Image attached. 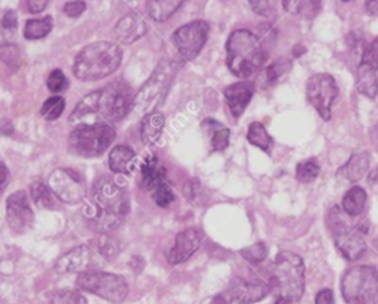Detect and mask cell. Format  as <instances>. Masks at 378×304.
<instances>
[{
    "label": "cell",
    "instance_id": "6da1fadb",
    "mask_svg": "<svg viewBox=\"0 0 378 304\" xmlns=\"http://www.w3.org/2000/svg\"><path fill=\"white\" fill-rule=\"evenodd\" d=\"M132 103L130 88L123 82H115L85 96L74 108L68 123L73 129L110 125L126 117L132 110Z\"/></svg>",
    "mask_w": 378,
    "mask_h": 304
},
{
    "label": "cell",
    "instance_id": "7a4b0ae2",
    "mask_svg": "<svg viewBox=\"0 0 378 304\" xmlns=\"http://www.w3.org/2000/svg\"><path fill=\"white\" fill-rule=\"evenodd\" d=\"M127 213L129 201L125 191L108 177L98 180L85 210L92 228L101 234H110L122 225Z\"/></svg>",
    "mask_w": 378,
    "mask_h": 304
},
{
    "label": "cell",
    "instance_id": "3957f363",
    "mask_svg": "<svg viewBox=\"0 0 378 304\" xmlns=\"http://www.w3.org/2000/svg\"><path fill=\"white\" fill-rule=\"evenodd\" d=\"M268 53L258 37L247 28L231 33L226 42V65L238 78H248L266 63Z\"/></svg>",
    "mask_w": 378,
    "mask_h": 304
},
{
    "label": "cell",
    "instance_id": "277c9868",
    "mask_svg": "<svg viewBox=\"0 0 378 304\" xmlns=\"http://www.w3.org/2000/svg\"><path fill=\"white\" fill-rule=\"evenodd\" d=\"M122 56L120 46L99 40L78 52L74 61V74L85 82L105 78L120 67Z\"/></svg>",
    "mask_w": 378,
    "mask_h": 304
},
{
    "label": "cell",
    "instance_id": "5b68a950",
    "mask_svg": "<svg viewBox=\"0 0 378 304\" xmlns=\"http://www.w3.org/2000/svg\"><path fill=\"white\" fill-rule=\"evenodd\" d=\"M269 290L290 303L300 300L305 294V263L293 251L278 253L273 261Z\"/></svg>",
    "mask_w": 378,
    "mask_h": 304
},
{
    "label": "cell",
    "instance_id": "8992f818",
    "mask_svg": "<svg viewBox=\"0 0 378 304\" xmlns=\"http://www.w3.org/2000/svg\"><path fill=\"white\" fill-rule=\"evenodd\" d=\"M179 65H181V63L163 59L162 63L155 67L144 86L133 96L130 111L141 117L154 112V108L163 99L170 83L173 82V77L179 70Z\"/></svg>",
    "mask_w": 378,
    "mask_h": 304
},
{
    "label": "cell",
    "instance_id": "52a82bcc",
    "mask_svg": "<svg viewBox=\"0 0 378 304\" xmlns=\"http://www.w3.org/2000/svg\"><path fill=\"white\" fill-rule=\"evenodd\" d=\"M342 294L349 304L378 303V272L372 266H355L342 278Z\"/></svg>",
    "mask_w": 378,
    "mask_h": 304
},
{
    "label": "cell",
    "instance_id": "ba28073f",
    "mask_svg": "<svg viewBox=\"0 0 378 304\" xmlns=\"http://www.w3.org/2000/svg\"><path fill=\"white\" fill-rule=\"evenodd\" d=\"M115 139V129L111 125H98L73 129L68 136L70 151L85 157L95 158L103 155Z\"/></svg>",
    "mask_w": 378,
    "mask_h": 304
},
{
    "label": "cell",
    "instance_id": "9c48e42d",
    "mask_svg": "<svg viewBox=\"0 0 378 304\" xmlns=\"http://www.w3.org/2000/svg\"><path fill=\"white\" fill-rule=\"evenodd\" d=\"M77 287L99 295L110 303H123L129 295V285L123 276L107 272H85L77 278Z\"/></svg>",
    "mask_w": 378,
    "mask_h": 304
},
{
    "label": "cell",
    "instance_id": "30bf717a",
    "mask_svg": "<svg viewBox=\"0 0 378 304\" xmlns=\"http://www.w3.org/2000/svg\"><path fill=\"white\" fill-rule=\"evenodd\" d=\"M209 31L210 26L203 19H196L179 27L173 33L172 43L182 61H192L201 53L207 43Z\"/></svg>",
    "mask_w": 378,
    "mask_h": 304
},
{
    "label": "cell",
    "instance_id": "8fae6325",
    "mask_svg": "<svg viewBox=\"0 0 378 304\" xmlns=\"http://www.w3.org/2000/svg\"><path fill=\"white\" fill-rule=\"evenodd\" d=\"M338 96V86L331 74L317 73L306 83V98L309 104L324 120L331 118V110Z\"/></svg>",
    "mask_w": 378,
    "mask_h": 304
},
{
    "label": "cell",
    "instance_id": "7c38bea8",
    "mask_svg": "<svg viewBox=\"0 0 378 304\" xmlns=\"http://www.w3.org/2000/svg\"><path fill=\"white\" fill-rule=\"evenodd\" d=\"M48 188L65 204H77L86 196L83 177L71 169L53 170L48 180Z\"/></svg>",
    "mask_w": 378,
    "mask_h": 304
},
{
    "label": "cell",
    "instance_id": "4fadbf2b",
    "mask_svg": "<svg viewBox=\"0 0 378 304\" xmlns=\"http://www.w3.org/2000/svg\"><path fill=\"white\" fill-rule=\"evenodd\" d=\"M6 220L9 228L16 234H26L31 229L34 223V213L24 191H16L8 198Z\"/></svg>",
    "mask_w": 378,
    "mask_h": 304
},
{
    "label": "cell",
    "instance_id": "5bb4252c",
    "mask_svg": "<svg viewBox=\"0 0 378 304\" xmlns=\"http://www.w3.org/2000/svg\"><path fill=\"white\" fill-rule=\"evenodd\" d=\"M332 235L337 250L349 261H355L365 254L367 241L361 228H353L352 225H347Z\"/></svg>",
    "mask_w": 378,
    "mask_h": 304
},
{
    "label": "cell",
    "instance_id": "9a60e30c",
    "mask_svg": "<svg viewBox=\"0 0 378 304\" xmlns=\"http://www.w3.org/2000/svg\"><path fill=\"white\" fill-rule=\"evenodd\" d=\"M203 235L195 228H188L177 234L174 244L167 253V260L170 265H179V263L187 261L198 248L201 247Z\"/></svg>",
    "mask_w": 378,
    "mask_h": 304
},
{
    "label": "cell",
    "instance_id": "2e32d148",
    "mask_svg": "<svg viewBox=\"0 0 378 304\" xmlns=\"http://www.w3.org/2000/svg\"><path fill=\"white\" fill-rule=\"evenodd\" d=\"M269 291V285L266 283L235 278L229 285V298L240 304H253L262 301Z\"/></svg>",
    "mask_w": 378,
    "mask_h": 304
},
{
    "label": "cell",
    "instance_id": "e0dca14e",
    "mask_svg": "<svg viewBox=\"0 0 378 304\" xmlns=\"http://www.w3.org/2000/svg\"><path fill=\"white\" fill-rule=\"evenodd\" d=\"M147 30L148 27L145 19L136 12H129L118 19V23L114 27V34L120 43L132 45L136 40L144 37Z\"/></svg>",
    "mask_w": 378,
    "mask_h": 304
},
{
    "label": "cell",
    "instance_id": "ac0fdd59",
    "mask_svg": "<svg viewBox=\"0 0 378 304\" xmlns=\"http://www.w3.org/2000/svg\"><path fill=\"white\" fill-rule=\"evenodd\" d=\"M92 261V250L88 246H78L59 257L55 271L59 273H85Z\"/></svg>",
    "mask_w": 378,
    "mask_h": 304
},
{
    "label": "cell",
    "instance_id": "d6986e66",
    "mask_svg": "<svg viewBox=\"0 0 378 304\" xmlns=\"http://www.w3.org/2000/svg\"><path fill=\"white\" fill-rule=\"evenodd\" d=\"M254 90H256V86L251 82H238L225 89L224 92L225 100H226L231 114L235 118L241 117V114L246 111V108L248 107L250 100L254 95Z\"/></svg>",
    "mask_w": 378,
    "mask_h": 304
},
{
    "label": "cell",
    "instance_id": "ffe728a7",
    "mask_svg": "<svg viewBox=\"0 0 378 304\" xmlns=\"http://www.w3.org/2000/svg\"><path fill=\"white\" fill-rule=\"evenodd\" d=\"M167 182V170L162 166L160 161L155 155H151L144 159L141 166V184L142 187L151 192L158 185Z\"/></svg>",
    "mask_w": 378,
    "mask_h": 304
},
{
    "label": "cell",
    "instance_id": "44dd1931",
    "mask_svg": "<svg viewBox=\"0 0 378 304\" xmlns=\"http://www.w3.org/2000/svg\"><path fill=\"white\" fill-rule=\"evenodd\" d=\"M369 169V155L367 152H357L353 154L345 166L337 170V174L349 180V182H357L361 180Z\"/></svg>",
    "mask_w": 378,
    "mask_h": 304
},
{
    "label": "cell",
    "instance_id": "7402d4cb",
    "mask_svg": "<svg viewBox=\"0 0 378 304\" xmlns=\"http://www.w3.org/2000/svg\"><path fill=\"white\" fill-rule=\"evenodd\" d=\"M291 59L287 56L278 58L272 64L265 67V70L258 74L257 86L261 89H268L273 86L278 80H280L284 74H287L291 70Z\"/></svg>",
    "mask_w": 378,
    "mask_h": 304
},
{
    "label": "cell",
    "instance_id": "603a6c76",
    "mask_svg": "<svg viewBox=\"0 0 378 304\" xmlns=\"http://www.w3.org/2000/svg\"><path fill=\"white\" fill-rule=\"evenodd\" d=\"M164 123H166V118L162 112L154 111L145 115L142 126H141V139L144 142V145L147 147L154 145L155 142L160 139L163 129H164Z\"/></svg>",
    "mask_w": 378,
    "mask_h": 304
},
{
    "label": "cell",
    "instance_id": "cb8c5ba5",
    "mask_svg": "<svg viewBox=\"0 0 378 304\" xmlns=\"http://www.w3.org/2000/svg\"><path fill=\"white\" fill-rule=\"evenodd\" d=\"M135 159V151L130 147L126 145H118L110 152V169L114 173L120 174H129L132 170V164Z\"/></svg>",
    "mask_w": 378,
    "mask_h": 304
},
{
    "label": "cell",
    "instance_id": "d4e9b609",
    "mask_svg": "<svg viewBox=\"0 0 378 304\" xmlns=\"http://www.w3.org/2000/svg\"><path fill=\"white\" fill-rule=\"evenodd\" d=\"M182 5L184 2L181 0H151L147 4V11L154 21L164 23L181 9Z\"/></svg>",
    "mask_w": 378,
    "mask_h": 304
},
{
    "label": "cell",
    "instance_id": "484cf974",
    "mask_svg": "<svg viewBox=\"0 0 378 304\" xmlns=\"http://www.w3.org/2000/svg\"><path fill=\"white\" fill-rule=\"evenodd\" d=\"M365 206H367V192L364 188L353 187L345 194L342 209L349 217L361 216Z\"/></svg>",
    "mask_w": 378,
    "mask_h": 304
},
{
    "label": "cell",
    "instance_id": "4316f807",
    "mask_svg": "<svg viewBox=\"0 0 378 304\" xmlns=\"http://www.w3.org/2000/svg\"><path fill=\"white\" fill-rule=\"evenodd\" d=\"M356 88H357V92H359L361 95H364L369 99H375L378 95L377 71H374L365 65H359V70H357Z\"/></svg>",
    "mask_w": 378,
    "mask_h": 304
},
{
    "label": "cell",
    "instance_id": "83f0119b",
    "mask_svg": "<svg viewBox=\"0 0 378 304\" xmlns=\"http://www.w3.org/2000/svg\"><path fill=\"white\" fill-rule=\"evenodd\" d=\"M247 139L251 145L257 147L258 150H262L265 152H269L271 147H272V137L269 135V132L266 130V127L258 123V121H254L248 126L247 130Z\"/></svg>",
    "mask_w": 378,
    "mask_h": 304
},
{
    "label": "cell",
    "instance_id": "f1b7e54d",
    "mask_svg": "<svg viewBox=\"0 0 378 304\" xmlns=\"http://www.w3.org/2000/svg\"><path fill=\"white\" fill-rule=\"evenodd\" d=\"M52 27H53V21L51 16L28 19L24 27V37L28 40L43 38L52 31Z\"/></svg>",
    "mask_w": 378,
    "mask_h": 304
},
{
    "label": "cell",
    "instance_id": "f546056e",
    "mask_svg": "<svg viewBox=\"0 0 378 304\" xmlns=\"http://www.w3.org/2000/svg\"><path fill=\"white\" fill-rule=\"evenodd\" d=\"M184 196L191 202L192 206H204L207 202V192L203 187V184L196 177L189 179L184 185Z\"/></svg>",
    "mask_w": 378,
    "mask_h": 304
},
{
    "label": "cell",
    "instance_id": "4dcf8cb0",
    "mask_svg": "<svg viewBox=\"0 0 378 304\" xmlns=\"http://www.w3.org/2000/svg\"><path fill=\"white\" fill-rule=\"evenodd\" d=\"M31 196H33L34 204L38 209L51 210L55 206L51 189L45 184H42V182H34V184L31 185Z\"/></svg>",
    "mask_w": 378,
    "mask_h": 304
},
{
    "label": "cell",
    "instance_id": "1f68e13d",
    "mask_svg": "<svg viewBox=\"0 0 378 304\" xmlns=\"http://www.w3.org/2000/svg\"><path fill=\"white\" fill-rule=\"evenodd\" d=\"M320 173L321 167L313 158L302 161V163H298L295 167V177L298 182H302V184H312V182L320 176Z\"/></svg>",
    "mask_w": 378,
    "mask_h": 304
},
{
    "label": "cell",
    "instance_id": "d6a6232c",
    "mask_svg": "<svg viewBox=\"0 0 378 304\" xmlns=\"http://www.w3.org/2000/svg\"><path fill=\"white\" fill-rule=\"evenodd\" d=\"M64 110H65V99L61 96H52V98L45 100L41 112H42V117L45 120L53 121V120L61 117Z\"/></svg>",
    "mask_w": 378,
    "mask_h": 304
},
{
    "label": "cell",
    "instance_id": "836d02e7",
    "mask_svg": "<svg viewBox=\"0 0 378 304\" xmlns=\"http://www.w3.org/2000/svg\"><path fill=\"white\" fill-rule=\"evenodd\" d=\"M149 194L152 195V199L155 201V204L158 207H162V209L170 207L174 202V199H176V195H174L172 187L169 185V182H164V184L158 185Z\"/></svg>",
    "mask_w": 378,
    "mask_h": 304
},
{
    "label": "cell",
    "instance_id": "e575fe53",
    "mask_svg": "<svg viewBox=\"0 0 378 304\" xmlns=\"http://www.w3.org/2000/svg\"><path fill=\"white\" fill-rule=\"evenodd\" d=\"M98 251L105 258L111 260L120 253V244H118V241L110 234H101V236L98 238Z\"/></svg>",
    "mask_w": 378,
    "mask_h": 304
},
{
    "label": "cell",
    "instance_id": "d590c367",
    "mask_svg": "<svg viewBox=\"0 0 378 304\" xmlns=\"http://www.w3.org/2000/svg\"><path fill=\"white\" fill-rule=\"evenodd\" d=\"M241 256L253 265H257V263H262L268 257V246L265 242H257V244L241 250Z\"/></svg>",
    "mask_w": 378,
    "mask_h": 304
},
{
    "label": "cell",
    "instance_id": "8d00e7d4",
    "mask_svg": "<svg viewBox=\"0 0 378 304\" xmlns=\"http://www.w3.org/2000/svg\"><path fill=\"white\" fill-rule=\"evenodd\" d=\"M51 304H88V301L78 291L63 290V291H58L52 297Z\"/></svg>",
    "mask_w": 378,
    "mask_h": 304
},
{
    "label": "cell",
    "instance_id": "74e56055",
    "mask_svg": "<svg viewBox=\"0 0 378 304\" xmlns=\"http://www.w3.org/2000/svg\"><path fill=\"white\" fill-rule=\"evenodd\" d=\"M19 59H21V52H19V48L14 43L0 45V61H2V63L15 67L18 65Z\"/></svg>",
    "mask_w": 378,
    "mask_h": 304
},
{
    "label": "cell",
    "instance_id": "f35d334b",
    "mask_svg": "<svg viewBox=\"0 0 378 304\" xmlns=\"http://www.w3.org/2000/svg\"><path fill=\"white\" fill-rule=\"evenodd\" d=\"M250 6L257 15H261V16L269 19V21H273V19H276V16H278V9L275 8L276 6L275 2L254 0V2H250Z\"/></svg>",
    "mask_w": 378,
    "mask_h": 304
},
{
    "label": "cell",
    "instance_id": "ab89813d",
    "mask_svg": "<svg viewBox=\"0 0 378 304\" xmlns=\"http://www.w3.org/2000/svg\"><path fill=\"white\" fill-rule=\"evenodd\" d=\"M361 65H365L374 71L378 70V37L374 38L372 42L365 48L362 58H361Z\"/></svg>",
    "mask_w": 378,
    "mask_h": 304
},
{
    "label": "cell",
    "instance_id": "60d3db41",
    "mask_svg": "<svg viewBox=\"0 0 378 304\" xmlns=\"http://www.w3.org/2000/svg\"><path fill=\"white\" fill-rule=\"evenodd\" d=\"M231 130L229 129H216L211 136V148L213 151H225L229 147Z\"/></svg>",
    "mask_w": 378,
    "mask_h": 304
},
{
    "label": "cell",
    "instance_id": "b9f144b4",
    "mask_svg": "<svg viewBox=\"0 0 378 304\" xmlns=\"http://www.w3.org/2000/svg\"><path fill=\"white\" fill-rule=\"evenodd\" d=\"M46 86L51 92L58 93V92H63L67 86V78L65 74L61 70H53L49 77H48V82Z\"/></svg>",
    "mask_w": 378,
    "mask_h": 304
},
{
    "label": "cell",
    "instance_id": "7bdbcfd3",
    "mask_svg": "<svg viewBox=\"0 0 378 304\" xmlns=\"http://www.w3.org/2000/svg\"><path fill=\"white\" fill-rule=\"evenodd\" d=\"M86 11V4L85 2H78V0H74V2H68L64 6V12L70 18H78L83 12Z\"/></svg>",
    "mask_w": 378,
    "mask_h": 304
},
{
    "label": "cell",
    "instance_id": "ee69618b",
    "mask_svg": "<svg viewBox=\"0 0 378 304\" xmlns=\"http://www.w3.org/2000/svg\"><path fill=\"white\" fill-rule=\"evenodd\" d=\"M49 4L46 2V0H26L24 4H21L23 9L26 12H30V14H38L46 9Z\"/></svg>",
    "mask_w": 378,
    "mask_h": 304
},
{
    "label": "cell",
    "instance_id": "f6af8a7d",
    "mask_svg": "<svg viewBox=\"0 0 378 304\" xmlns=\"http://www.w3.org/2000/svg\"><path fill=\"white\" fill-rule=\"evenodd\" d=\"M315 304H334V293L330 288L321 290L316 294Z\"/></svg>",
    "mask_w": 378,
    "mask_h": 304
},
{
    "label": "cell",
    "instance_id": "bcb514c9",
    "mask_svg": "<svg viewBox=\"0 0 378 304\" xmlns=\"http://www.w3.org/2000/svg\"><path fill=\"white\" fill-rule=\"evenodd\" d=\"M18 24V19H16V14L14 11H8L5 15H4V19H2V27L5 30H14Z\"/></svg>",
    "mask_w": 378,
    "mask_h": 304
},
{
    "label": "cell",
    "instance_id": "7dc6e473",
    "mask_svg": "<svg viewBox=\"0 0 378 304\" xmlns=\"http://www.w3.org/2000/svg\"><path fill=\"white\" fill-rule=\"evenodd\" d=\"M9 182V170L8 167L2 163V159H0V194H2L8 185Z\"/></svg>",
    "mask_w": 378,
    "mask_h": 304
},
{
    "label": "cell",
    "instance_id": "c3c4849f",
    "mask_svg": "<svg viewBox=\"0 0 378 304\" xmlns=\"http://www.w3.org/2000/svg\"><path fill=\"white\" fill-rule=\"evenodd\" d=\"M12 132H14L12 121L8 118H0V135L9 136Z\"/></svg>",
    "mask_w": 378,
    "mask_h": 304
},
{
    "label": "cell",
    "instance_id": "681fc988",
    "mask_svg": "<svg viewBox=\"0 0 378 304\" xmlns=\"http://www.w3.org/2000/svg\"><path fill=\"white\" fill-rule=\"evenodd\" d=\"M229 301H231V298L221 294V295H214V297L206 300L203 304H229Z\"/></svg>",
    "mask_w": 378,
    "mask_h": 304
},
{
    "label": "cell",
    "instance_id": "f907efd6",
    "mask_svg": "<svg viewBox=\"0 0 378 304\" xmlns=\"http://www.w3.org/2000/svg\"><path fill=\"white\" fill-rule=\"evenodd\" d=\"M365 6H367V11H368L371 15L378 16V0H372V2H367Z\"/></svg>",
    "mask_w": 378,
    "mask_h": 304
},
{
    "label": "cell",
    "instance_id": "816d5d0a",
    "mask_svg": "<svg viewBox=\"0 0 378 304\" xmlns=\"http://www.w3.org/2000/svg\"><path fill=\"white\" fill-rule=\"evenodd\" d=\"M368 182L371 185H378V166L368 174Z\"/></svg>",
    "mask_w": 378,
    "mask_h": 304
},
{
    "label": "cell",
    "instance_id": "f5cc1de1",
    "mask_svg": "<svg viewBox=\"0 0 378 304\" xmlns=\"http://www.w3.org/2000/svg\"><path fill=\"white\" fill-rule=\"evenodd\" d=\"M305 52H306V48L302 46V45H295V46L293 48V55H294V56H302Z\"/></svg>",
    "mask_w": 378,
    "mask_h": 304
},
{
    "label": "cell",
    "instance_id": "db71d44e",
    "mask_svg": "<svg viewBox=\"0 0 378 304\" xmlns=\"http://www.w3.org/2000/svg\"><path fill=\"white\" fill-rule=\"evenodd\" d=\"M275 304H290V301H288V300H285V298L278 297V300L275 301Z\"/></svg>",
    "mask_w": 378,
    "mask_h": 304
}]
</instances>
